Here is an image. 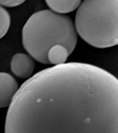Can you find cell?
Instances as JSON below:
<instances>
[{
  "label": "cell",
  "instance_id": "6da1fadb",
  "mask_svg": "<svg viewBox=\"0 0 118 133\" xmlns=\"http://www.w3.org/2000/svg\"><path fill=\"white\" fill-rule=\"evenodd\" d=\"M10 133H118V123L95 104L72 95L47 100L10 123Z\"/></svg>",
  "mask_w": 118,
  "mask_h": 133
},
{
  "label": "cell",
  "instance_id": "7a4b0ae2",
  "mask_svg": "<svg viewBox=\"0 0 118 133\" xmlns=\"http://www.w3.org/2000/svg\"><path fill=\"white\" fill-rule=\"evenodd\" d=\"M77 39V33L71 18L49 9L33 14L22 31L24 48L35 60L44 64H49L47 54L51 48L62 45L71 54L76 46Z\"/></svg>",
  "mask_w": 118,
  "mask_h": 133
},
{
  "label": "cell",
  "instance_id": "3957f363",
  "mask_svg": "<svg viewBox=\"0 0 118 133\" xmlns=\"http://www.w3.org/2000/svg\"><path fill=\"white\" fill-rule=\"evenodd\" d=\"M77 33L89 44L98 48L118 45V0H86L76 14Z\"/></svg>",
  "mask_w": 118,
  "mask_h": 133
},
{
  "label": "cell",
  "instance_id": "277c9868",
  "mask_svg": "<svg viewBox=\"0 0 118 133\" xmlns=\"http://www.w3.org/2000/svg\"><path fill=\"white\" fill-rule=\"evenodd\" d=\"M34 58L28 54L17 53L10 62V69L13 74L22 79L29 78L34 72L35 63Z\"/></svg>",
  "mask_w": 118,
  "mask_h": 133
},
{
  "label": "cell",
  "instance_id": "5b68a950",
  "mask_svg": "<svg viewBox=\"0 0 118 133\" xmlns=\"http://www.w3.org/2000/svg\"><path fill=\"white\" fill-rule=\"evenodd\" d=\"M19 87L14 77L0 72V108L9 107Z\"/></svg>",
  "mask_w": 118,
  "mask_h": 133
},
{
  "label": "cell",
  "instance_id": "8992f818",
  "mask_svg": "<svg viewBox=\"0 0 118 133\" xmlns=\"http://www.w3.org/2000/svg\"><path fill=\"white\" fill-rule=\"evenodd\" d=\"M46 3L50 10L59 14H64L77 9L80 1H46Z\"/></svg>",
  "mask_w": 118,
  "mask_h": 133
},
{
  "label": "cell",
  "instance_id": "52a82bcc",
  "mask_svg": "<svg viewBox=\"0 0 118 133\" xmlns=\"http://www.w3.org/2000/svg\"><path fill=\"white\" fill-rule=\"evenodd\" d=\"M71 53L68 49L62 45H57L51 48L47 54L49 64L55 65L65 63Z\"/></svg>",
  "mask_w": 118,
  "mask_h": 133
},
{
  "label": "cell",
  "instance_id": "ba28073f",
  "mask_svg": "<svg viewBox=\"0 0 118 133\" xmlns=\"http://www.w3.org/2000/svg\"><path fill=\"white\" fill-rule=\"evenodd\" d=\"M11 17L9 12L0 5V39L7 34L10 28Z\"/></svg>",
  "mask_w": 118,
  "mask_h": 133
},
{
  "label": "cell",
  "instance_id": "9c48e42d",
  "mask_svg": "<svg viewBox=\"0 0 118 133\" xmlns=\"http://www.w3.org/2000/svg\"><path fill=\"white\" fill-rule=\"evenodd\" d=\"M25 2L24 1H0V5L3 7H13L19 6Z\"/></svg>",
  "mask_w": 118,
  "mask_h": 133
}]
</instances>
